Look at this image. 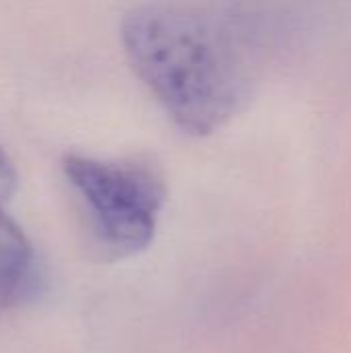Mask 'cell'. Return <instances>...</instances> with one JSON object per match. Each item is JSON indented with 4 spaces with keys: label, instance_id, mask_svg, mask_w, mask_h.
<instances>
[{
    "label": "cell",
    "instance_id": "6da1fadb",
    "mask_svg": "<svg viewBox=\"0 0 351 353\" xmlns=\"http://www.w3.org/2000/svg\"><path fill=\"white\" fill-rule=\"evenodd\" d=\"M134 74L188 134L207 137L257 95L281 39L267 0H149L122 21Z\"/></svg>",
    "mask_w": 351,
    "mask_h": 353
},
{
    "label": "cell",
    "instance_id": "7a4b0ae2",
    "mask_svg": "<svg viewBox=\"0 0 351 353\" xmlns=\"http://www.w3.org/2000/svg\"><path fill=\"white\" fill-rule=\"evenodd\" d=\"M97 254L122 261L145 252L157 234L168 186L149 159H99L70 153L62 159Z\"/></svg>",
    "mask_w": 351,
    "mask_h": 353
},
{
    "label": "cell",
    "instance_id": "3957f363",
    "mask_svg": "<svg viewBox=\"0 0 351 353\" xmlns=\"http://www.w3.org/2000/svg\"><path fill=\"white\" fill-rule=\"evenodd\" d=\"M17 170L0 147V310L29 302L43 288V269L27 234L8 213Z\"/></svg>",
    "mask_w": 351,
    "mask_h": 353
}]
</instances>
